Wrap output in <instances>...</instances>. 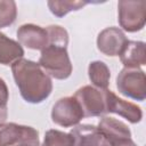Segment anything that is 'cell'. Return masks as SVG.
<instances>
[{
	"instance_id": "1",
	"label": "cell",
	"mask_w": 146,
	"mask_h": 146,
	"mask_svg": "<svg viewBox=\"0 0 146 146\" xmlns=\"http://www.w3.org/2000/svg\"><path fill=\"white\" fill-rule=\"evenodd\" d=\"M11 72L23 99L30 104H40L52 91L51 78L41 66L30 59L21 58L11 64Z\"/></svg>"
},
{
	"instance_id": "2",
	"label": "cell",
	"mask_w": 146,
	"mask_h": 146,
	"mask_svg": "<svg viewBox=\"0 0 146 146\" xmlns=\"http://www.w3.org/2000/svg\"><path fill=\"white\" fill-rule=\"evenodd\" d=\"M38 64L49 76L57 80L67 79L73 70L67 48L56 44H48L41 50Z\"/></svg>"
},
{
	"instance_id": "3",
	"label": "cell",
	"mask_w": 146,
	"mask_h": 146,
	"mask_svg": "<svg viewBox=\"0 0 146 146\" xmlns=\"http://www.w3.org/2000/svg\"><path fill=\"white\" fill-rule=\"evenodd\" d=\"M116 88L125 97L143 102L146 98V78L140 68L121 70L116 76Z\"/></svg>"
},
{
	"instance_id": "4",
	"label": "cell",
	"mask_w": 146,
	"mask_h": 146,
	"mask_svg": "<svg viewBox=\"0 0 146 146\" xmlns=\"http://www.w3.org/2000/svg\"><path fill=\"white\" fill-rule=\"evenodd\" d=\"M119 24L120 26L130 33L138 32L144 29L146 22V2L121 0L117 3Z\"/></svg>"
},
{
	"instance_id": "5",
	"label": "cell",
	"mask_w": 146,
	"mask_h": 146,
	"mask_svg": "<svg viewBox=\"0 0 146 146\" xmlns=\"http://www.w3.org/2000/svg\"><path fill=\"white\" fill-rule=\"evenodd\" d=\"M19 144H30L40 146L39 132L29 125H22L14 122L0 125V146H17Z\"/></svg>"
},
{
	"instance_id": "6",
	"label": "cell",
	"mask_w": 146,
	"mask_h": 146,
	"mask_svg": "<svg viewBox=\"0 0 146 146\" xmlns=\"http://www.w3.org/2000/svg\"><path fill=\"white\" fill-rule=\"evenodd\" d=\"M83 117L82 108L73 96L58 99L51 110L52 122L64 128L78 125Z\"/></svg>"
},
{
	"instance_id": "7",
	"label": "cell",
	"mask_w": 146,
	"mask_h": 146,
	"mask_svg": "<svg viewBox=\"0 0 146 146\" xmlns=\"http://www.w3.org/2000/svg\"><path fill=\"white\" fill-rule=\"evenodd\" d=\"M73 97L80 104L84 117L100 116L106 113L103 90L91 86H83L75 91Z\"/></svg>"
},
{
	"instance_id": "8",
	"label": "cell",
	"mask_w": 146,
	"mask_h": 146,
	"mask_svg": "<svg viewBox=\"0 0 146 146\" xmlns=\"http://www.w3.org/2000/svg\"><path fill=\"white\" fill-rule=\"evenodd\" d=\"M106 113H115L127 119L130 123H139L143 119V111L136 104L119 98L112 90H103Z\"/></svg>"
},
{
	"instance_id": "9",
	"label": "cell",
	"mask_w": 146,
	"mask_h": 146,
	"mask_svg": "<svg viewBox=\"0 0 146 146\" xmlns=\"http://www.w3.org/2000/svg\"><path fill=\"white\" fill-rule=\"evenodd\" d=\"M128 39L124 32L115 26L106 27L97 36V48L106 56H119Z\"/></svg>"
},
{
	"instance_id": "10",
	"label": "cell",
	"mask_w": 146,
	"mask_h": 146,
	"mask_svg": "<svg viewBox=\"0 0 146 146\" xmlns=\"http://www.w3.org/2000/svg\"><path fill=\"white\" fill-rule=\"evenodd\" d=\"M71 146H111L106 137L96 125L78 124L70 132Z\"/></svg>"
},
{
	"instance_id": "11",
	"label": "cell",
	"mask_w": 146,
	"mask_h": 146,
	"mask_svg": "<svg viewBox=\"0 0 146 146\" xmlns=\"http://www.w3.org/2000/svg\"><path fill=\"white\" fill-rule=\"evenodd\" d=\"M17 39L21 46L33 50H42L48 46V32L35 24H23L17 30Z\"/></svg>"
},
{
	"instance_id": "12",
	"label": "cell",
	"mask_w": 146,
	"mask_h": 146,
	"mask_svg": "<svg viewBox=\"0 0 146 146\" xmlns=\"http://www.w3.org/2000/svg\"><path fill=\"white\" fill-rule=\"evenodd\" d=\"M120 60L127 68H139L146 64L145 42L128 40L120 52Z\"/></svg>"
},
{
	"instance_id": "13",
	"label": "cell",
	"mask_w": 146,
	"mask_h": 146,
	"mask_svg": "<svg viewBox=\"0 0 146 146\" xmlns=\"http://www.w3.org/2000/svg\"><path fill=\"white\" fill-rule=\"evenodd\" d=\"M98 129L106 137L111 146L117 140L131 138V131L129 127L124 122L114 117L104 116L103 119H100L98 123Z\"/></svg>"
},
{
	"instance_id": "14",
	"label": "cell",
	"mask_w": 146,
	"mask_h": 146,
	"mask_svg": "<svg viewBox=\"0 0 146 146\" xmlns=\"http://www.w3.org/2000/svg\"><path fill=\"white\" fill-rule=\"evenodd\" d=\"M24 49L15 40L8 38L0 32V64L11 65L16 60L23 58Z\"/></svg>"
},
{
	"instance_id": "15",
	"label": "cell",
	"mask_w": 146,
	"mask_h": 146,
	"mask_svg": "<svg viewBox=\"0 0 146 146\" xmlns=\"http://www.w3.org/2000/svg\"><path fill=\"white\" fill-rule=\"evenodd\" d=\"M88 75L91 83L99 90H106L110 84L111 71L102 60H94L88 66Z\"/></svg>"
},
{
	"instance_id": "16",
	"label": "cell",
	"mask_w": 146,
	"mask_h": 146,
	"mask_svg": "<svg viewBox=\"0 0 146 146\" xmlns=\"http://www.w3.org/2000/svg\"><path fill=\"white\" fill-rule=\"evenodd\" d=\"M88 3H89L88 1H79V0H62V1L50 0L47 2L49 10L56 17H63L72 10L81 9Z\"/></svg>"
},
{
	"instance_id": "17",
	"label": "cell",
	"mask_w": 146,
	"mask_h": 146,
	"mask_svg": "<svg viewBox=\"0 0 146 146\" xmlns=\"http://www.w3.org/2000/svg\"><path fill=\"white\" fill-rule=\"evenodd\" d=\"M17 17V6L13 0H0V29L10 26Z\"/></svg>"
},
{
	"instance_id": "18",
	"label": "cell",
	"mask_w": 146,
	"mask_h": 146,
	"mask_svg": "<svg viewBox=\"0 0 146 146\" xmlns=\"http://www.w3.org/2000/svg\"><path fill=\"white\" fill-rule=\"evenodd\" d=\"M41 146H71V137L64 131L50 129L44 133Z\"/></svg>"
},
{
	"instance_id": "19",
	"label": "cell",
	"mask_w": 146,
	"mask_h": 146,
	"mask_svg": "<svg viewBox=\"0 0 146 146\" xmlns=\"http://www.w3.org/2000/svg\"><path fill=\"white\" fill-rule=\"evenodd\" d=\"M46 30L48 32V39H49L48 44H56L67 48L68 33L64 27H62L60 25H49L46 27Z\"/></svg>"
},
{
	"instance_id": "20",
	"label": "cell",
	"mask_w": 146,
	"mask_h": 146,
	"mask_svg": "<svg viewBox=\"0 0 146 146\" xmlns=\"http://www.w3.org/2000/svg\"><path fill=\"white\" fill-rule=\"evenodd\" d=\"M8 99H9V91L7 84L0 78V125L6 123L8 116V108H7Z\"/></svg>"
},
{
	"instance_id": "21",
	"label": "cell",
	"mask_w": 146,
	"mask_h": 146,
	"mask_svg": "<svg viewBox=\"0 0 146 146\" xmlns=\"http://www.w3.org/2000/svg\"><path fill=\"white\" fill-rule=\"evenodd\" d=\"M17 146H33V145H30V144H19Z\"/></svg>"
}]
</instances>
